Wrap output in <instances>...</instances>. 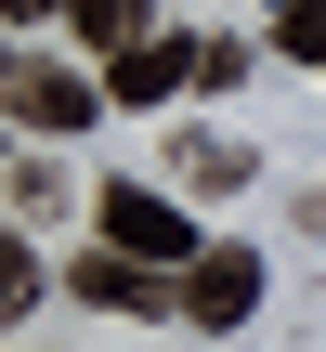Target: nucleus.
<instances>
[{"instance_id": "nucleus-6", "label": "nucleus", "mask_w": 326, "mask_h": 352, "mask_svg": "<svg viewBox=\"0 0 326 352\" xmlns=\"http://www.w3.org/2000/svg\"><path fill=\"white\" fill-rule=\"evenodd\" d=\"M170 170H183L196 196H235V183H248L261 157H248V144H170Z\"/></svg>"}, {"instance_id": "nucleus-1", "label": "nucleus", "mask_w": 326, "mask_h": 352, "mask_svg": "<svg viewBox=\"0 0 326 352\" xmlns=\"http://www.w3.org/2000/svg\"><path fill=\"white\" fill-rule=\"evenodd\" d=\"M91 314H183V261H144V248H118V235H91V261L65 274Z\"/></svg>"}, {"instance_id": "nucleus-2", "label": "nucleus", "mask_w": 326, "mask_h": 352, "mask_svg": "<svg viewBox=\"0 0 326 352\" xmlns=\"http://www.w3.org/2000/svg\"><path fill=\"white\" fill-rule=\"evenodd\" d=\"M91 235H118V248H144V261H196L209 235L183 222V196H157V183H105L91 196Z\"/></svg>"}, {"instance_id": "nucleus-7", "label": "nucleus", "mask_w": 326, "mask_h": 352, "mask_svg": "<svg viewBox=\"0 0 326 352\" xmlns=\"http://www.w3.org/2000/svg\"><path fill=\"white\" fill-rule=\"evenodd\" d=\"M65 26H78L91 52H131V39H144V0H65Z\"/></svg>"}, {"instance_id": "nucleus-9", "label": "nucleus", "mask_w": 326, "mask_h": 352, "mask_svg": "<svg viewBox=\"0 0 326 352\" xmlns=\"http://www.w3.org/2000/svg\"><path fill=\"white\" fill-rule=\"evenodd\" d=\"M26 314H39V261H26V248H0V327H26Z\"/></svg>"}, {"instance_id": "nucleus-3", "label": "nucleus", "mask_w": 326, "mask_h": 352, "mask_svg": "<svg viewBox=\"0 0 326 352\" xmlns=\"http://www.w3.org/2000/svg\"><path fill=\"white\" fill-rule=\"evenodd\" d=\"M0 104H13L26 131H91L118 91H105V78H78V65H0Z\"/></svg>"}, {"instance_id": "nucleus-10", "label": "nucleus", "mask_w": 326, "mask_h": 352, "mask_svg": "<svg viewBox=\"0 0 326 352\" xmlns=\"http://www.w3.org/2000/svg\"><path fill=\"white\" fill-rule=\"evenodd\" d=\"M13 209H26V222H39V209H65V170H52V157H26V170H13Z\"/></svg>"}, {"instance_id": "nucleus-4", "label": "nucleus", "mask_w": 326, "mask_h": 352, "mask_svg": "<svg viewBox=\"0 0 326 352\" xmlns=\"http://www.w3.org/2000/svg\"><path fill=\"white\" fill-rule=\"evenodd\" d=\"M261 314V261L248 248H196L183 261V327H248Z\"/></svg>"}, {"instance_id": "nucleus-8", "label": "nucleus", "mask_w": 326, "mask_h": 352, "mask_svg": "<svg viewBox=\"0 0 326 352\" xmlns=\"http://www.w3.org/2000/svg\"><path fill=\"white\" fill-rule=\"evenodd\" d=\"M274 52L326 78V0H274Z\"/></svg>"}, {"instance_id": "nucleus-5", "label": "nucleus", "mask_w": 326, "mask_h": 352, "mask_svg": "<svg viewBox=\"0 0 326 352\" xmlns=\"http://www.w3.org/2000/svg\"><path fill=\"white\" fill-rule=\"evenodd\" d=\"M196 52H209V39H157V26H144L131 52H105V91H118V104H170V91H196Z\"/></svg>"}, {"instance_id": "nucleus-11", "label": "nucleus", "mask_w": 326, "mask_h": 352, "mask_svg": "<svg viewBox=\"0 0 326 352\" xmlns=\"http://www.w3.org/2000/svg\"><path fill=\"white\" fill-rule=\"evenodd\" d=\"M0 13H13V26H39V13H65V0H0Z\"/></svg>"}]
</instances>
